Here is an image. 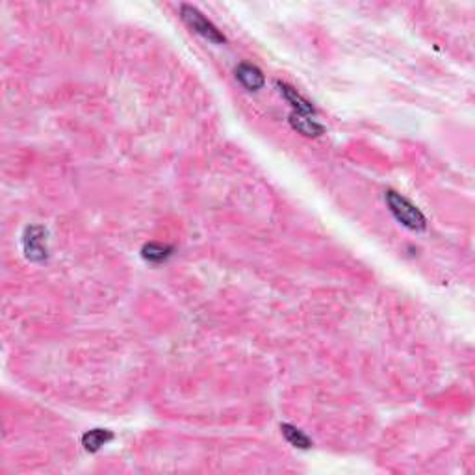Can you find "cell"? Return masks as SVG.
Instances as JSON below:
<instances>
[{
	"label": "cell",
	"instance_id": "4",
	"mask_svg": "<svg viewBox=\"0 0 475 475\" xmlns=\"http://www.w3.org/2000/svg\"><path fill=\"white\" fill-rule=\"evenodd\" d=\"M236 80L240 82L247 91H259L266 84L263 73L260 71V67L253 66V63H240L236 67Z\"/></svg>",
	"mask_w": 475,
	"mask_h": 475
},
{
	"label": "cell",
	"instance_id": "1",
	"mask_svg": "<svg viewBox=\"0 0 475 475\" xmlns=\"http://www.w3.org/2000/svg\"><path fill=\"white\" fill-rule=\"evenodd\" d=\"M385 201L386 204H388L390 214L395 217V221L407 226L409 231H425L427 219H425V216L422 214V210H419L418 207H414L409 199L403 197L401 193L394 192V189H388L385 195Z\"/></svg>",
	"mask_w": 475,
	"mask_h": 475
},
{
	"label": "cell",
	"instance_id": "9",
	"mask_svg": "<svg viewBox=\"0 0 475 475\" xmlns=\"http://www.w3.org/2000/svg\"><path fill=\"white\" fill-rule=\"evenodd\" d=\"M281 431H283V437L286 438L288 444H292L293 447H299V449H310L312 440L303 433L301 429L293 427L290 424L281 425Z\"/></svg>",
	"mask_w": 475,
	"mask_h": 475
},
{
	"label": "cell",
	"instance_id": "7",
	"mask_svg": "<svg viewBox=\"0 0 475 475\" xmlns=\"http://www.w3.org/2000/svg\"><path fill=\"white\" fill-rule=\"evenodd\" d=\"M113 440V433L108 429H91V431H85L82 434V446H84L85 451L97 453L100 447H104L106 444H110Z\"/></svg>",
	"mask_w": 475,
	"mask_h": 475
},
{
	"label": "cell",
	"instance_id": "8",
	"mask_svg": "<svg viewBox=\"0 0 475 475\" xmlns=\"http://www.w3.org/2000/svg\"><path fill=\"white\" fill-rule=\"evenodd\" d=\"M173 251L174 249L171 245L151 241V244H145L142 247V259L149 263H164L171 259Z\"/></svg>",
	"mask_w": 475,
	"mask_h": 475
},
{
	"label": "cell",
	"instance_id": "6",
	"mask_svg": "<svg viewBox=\"0 0 475 475\" xmlns=\"http://www.w3.org/2000/svg\"><path fill=\"white\" fill-rule=\"evenodd\" d=\"M288 121H290V127H292L293 130L303 134L305 137H320L325 132L323 125L315 121L314 115H301V113L292 112Z\"/></svg>",
	"mask_w": 475,
	"mask_h": 475
},
{
	"label": "cell",
	"instance_id": "5",
	"mask_svg": "<svg viewBox=\"0 0 475 475\" xmlns=\"http://www.w3.org/2000/svg\"><path fill=\"white\" fill-rule=\"evenodd\" d=\"M278 93L283 95L286 99L288 104H292V108L296 113H301V115H315V108L312 106L310 100H306L296 88H292L286 82H277Z\"/></svg>",
	"mask_w": 475,
	"mask_h": 475
},
{
	"label": "cell",
	"instance_id": "2",
	"mask_svg": "<svg viewBox=\"0 0 475 475\" xmlns=\"http://www.w3.org/2000/svg\"><path fill=\"white\" fill-rule=\"evenodd\" d=\"M180 17H182L184 23L188 24L193 32L199 33V36H202V38L208 39V41H212V43L226 41V38L221 32H219V30H217L216 24L210 23V21H208L207 17H204V15L197 10V8H193V6H189V4H182L180 6Z\"/></svg>",
	"mask_w": 475,
	"mask_h": 475
},
{
	"label": "cell",
	"instance_id": "3",
	"mask_svg": "<svg viewBox=\"0 0 475 475\" xmlns=\"http://www.w3.org/2000/svg\"><path fill=\"white\" fill-rule=\"evenodd\" d=\"M48 232L41 225H30L23 232V251L30 262L41 263L48 259Z\"/></svg>",
	"mask_w": 475,
	"mask_h": 475
}]
</instances>
